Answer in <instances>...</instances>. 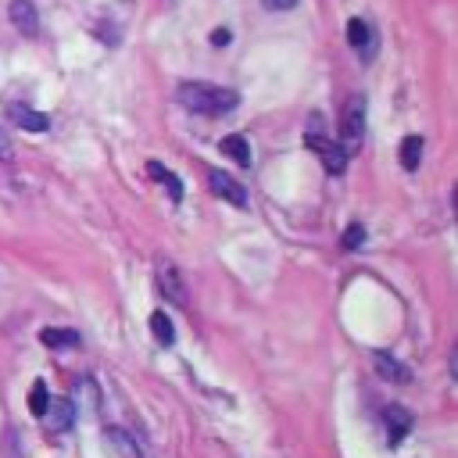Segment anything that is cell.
<instances>
[{"instance_id": "cell-14", "label": "cell", "mask_w": 458, "mask_h": 458, "mask_svg": "<svg viewBox=\"0 0 458 458\" xmlns=\"http://www.w3.org/2000/svg\"><path fill=\"white\" fill-rule=\"evenodd\" d=\"M29 412L36 415V419H44V415L51 412V390H47L44 380H36V383L29 387Z\"/></svg>"}, {"instance_id": "cell-22", "label": "cell", "mask_w": 458, "mask_h": 458, "mask_svg": "<svg viewBox=\"0 0 458 458\" xmlns=\"http://www.w3.org/2000/svg\"><path fill=\"white\" fill-rule=\"evenodd\" d=\"M212 44H215V47H226V44H233V33H229L226 26H222V29H215V33H212Z\"/></svg>"}, {"instance_id": "cell-9", "label": "cell", "mask_w": 458, "mask_h": 458, "mask_svg": "<svg viewBox=\"0 0 458 458\" xmlns=\"http://www.w3.org/2000/svg\"><path fill=\"white\" fill-rule=\"evenodd\" d=\"M347 44L358 51V57H362V61H372L376 39H372V29L362 22V18H351V22H347Z\"/></svg>"}, {"instance_id": "cell-5", "label": "cell", "mask_w": 458, "mask_h": 458, "mask_svg": "<svg viewBox=\"0 0 458 458\" xmlns=\"http://www.w3.org/2000/svg\"><path fill=\"white\" fill-rule=\"evenodd\" d=\"M8 15H11V26L26 36H36L39 33V15H36V4L33 0H11L8 4Z\"/></svg>"}, {"instance_id": "cell-12", "label": "cell", "mask_w": 458, "mask_h": 458, "mask_svg": "<svg viewBox=\"0 0 458 458\" xmlns=\"http://www.w3.org/2000/svg\"><path fill=\"white\" fill-rule=\"evenodd\" d=\"M147 172H151V176L165 186V190L172 194V201H183V183H179V176H176V172H169V169H165L161 161H154V158L147 161Z\"/></svg>"}, {"instance_id": "cell-18", "label": "cell", "mask_w": 458, "mask_h": 458, "mask_svg": "<svg viewBox=\"0 0 458 458\" xmlns=\"http://www.w3.org/2000/svg\"><path fill=\"white\" fill-rule=\"evenodd\" d=\"M51 405H54V412H51V423H54V430H57V433L72 430V419H75L72 401H51Z\"/></svg>"}, {"instance_id": "cell-10", "label": "cell", "mask_w": 458, "mask_h": 458, "mask_svg": "<svg viewBox=\"0 0 458 458\" xmlns=\"http://www.w3.org/2000/svg\"><path fill=\"white\" fill-rule=\"evenodd\" d=\"M39 344L51 347V351H68V347H79V333L61 329V326H47V329H39Z\"/></svg>"}, {"instance_id": "cell-19", "label": "cell", "mask_w": 458, "mask_h": 458, "mask_svg": "<svg viewBox=\"0 0 458 458\" xmlns=\"http://www.w3.org/2000/svg\"><path fill=\"white\" fill-rule=\"evenodd\" d=\"M365 244V229L355 222V226H347L344 229V247H347V251H355V247H362Z\"/></svg>"}, {"instance_id": "cell-2", "label": "cell", "mask_w": 458, "mask_h": 458, "mask_svg": "<svg viewBox=\"0 0 458 458\" xmlns=\"http://www.w3.org/2000/svg\"><path fill=\"white\" fill-rule=\"evenodd\" d=\"M362 140H365V97L355 93V97H347L340 111V147L351 154L362 147Z\"/></svg>"}, {"instance_id": "cell-16", "label": "cell", "mask_w": 458, "mask_h": 458, "mask_svg": "<svg viewBox=\"0 0 458 458\" xmlns=\"http://www.w3.org/2000/svg\"><path fill=\"white\" fill-rule=\"evenodd\" d=\"M104 444H108L111 451H118L122 458H136V444H133V441H129V437L122 433V430H115V426H108V430H104Z\"/></svg>"}, {"instance_id": "cell-3", "label": "cell", "mask_w": 458, "mask_h": 458, "mask_svg": "<svg viewBox=\"0 0 458 458\" xmlns=\"http://www.w3.org/2000/svg\"><path fill=\"white\" fill-rule=\"evenodd\" d=\"M308 147L322 158V165H326L329 176H344V169H347V151L340 147V143H333L322 133H308Z\"/></svg>"}, {"instance_id": "cell-4", "label": "cell", "mask_w": 458, "mask_h": 458, "mask_svg": "<svg viewBox=\"0 0 458 458\" xmlns=\"http://www.w3.org/2000/svg\"><path fill=\"white\" fill-rule=\"evenodd\" d=\"M158 290L165 297H169L172 304L186 308L190 304V294H186V283H183V273L172 265V262H158Z\"/></svg>"}, {"instance_id": "cell-8", "label": "cell", "mask_w": 458, "mask_h": 458, "mask_svg": "<svg viewBox=\"0 0 458 458\" xmlns=\"http://www.w3.org/2000/svg\"><path fill=\"white\" fill-rule=\"evenodd\" d=\"M8 115H11V122H15L18 129H29V133H44V129L51 126V118H47L44 111L29 108V104H11Z\"/></svg>"}, {"instance_id": "cell-11", "label": "cell", "mask_w": 458, "mask_h": 458, "mask_svg": "<svg viewBox=\"0 0 458 458\" xmlns=\"http://www.w3.org/2000/svg\"><path fill=\"white\" fill-rule=\"evenodd\" d=\"M387 426H390V441L398 444V441H405L408 437V430H412V415L401 408V405H387Z\"/></svg>"}, {"instance_id": "cell-7", "label": "cell", "mask_w": 458, "mask_h": 458, "mask_svg": "<svg viewBox=\"0 0 458 458\" xmlns=\"http://www.w3.org/2000/svg\"><path fill=\"white\" fill-rule=\"evenodd\" d=\"M208 183H212V190L219 194V197H226L229 204H237V208H247V190L237 183V179H229L226 172H219V169H208Z\"/></svg>"}, {"instance_id": "cell-15", "label": "cell", "mask_w": 458, "mask_h": 458, "mask_svg": "<svg viewBox=\"0 0 458 458\" xmlns=\"http://www.w3.org/2000/svg\"><path fill=\"white\" fill-rule=\"evenodd\" d=\"M151 333H154V340L161 347H172V340H176V326H172V319L165 315V311H154L151 315Z\"/></svg>"}, {"instance_id": "cell-17", "label": "cell", "mask_w": 458, "mask_h": 458, "mask_svg": "<svg viewBox=\"0 0 458 458\" xmlns=\"http://www.w3.org/2000/svg\"><path fill=\"white\" fill-rule=\"evenodd\" d=\"M419 158H423V136H405L401 140V165L408 172L419 169Z\"/></svg>"}, {"instance_id": "cell-21", "label": "cell", "mask_w": 458, "mask_h": 458, "mask_svg": "<svg viewBox=\"0 0 458 458\" xmlns=\"http://www.w3.org/2000/svg\"><path fill=\"white\" fill-rule=\"evenodd\" d=\"M15 158V147H11V136L0 129V161H11Z\"/></svg>"}, {"instance_id": "cell-23", "label": "cell", "mask_w": 458, "mask_h": 458, "mask_svg": "<svg viewBox=\"0 0 458 458\" xmlns=\"http://www.w3.org/2000/svg\"><path fill=\"white\" fill-rule=\"evenodd\" d=\"M262 4H265L268 11H290V8L297 4V0H262Z\"/></svg>"}, {"instance_id": "cell-1", "label": "cell", "mask_w": 458, "mask_h": 458, "mask_svg": "<svg viewBox=\"0 0 458 458\" xmlns=\"http://www.w3.org/2000/svg\"><path fill=\"white\" fill-rule=\"evenodd\" d=\"M176 100L197 115H226L240 104V93L229 86H215V82H179Z\"/></svg>"}, {"instance_id": "cell-6", "label": "cell", "mask_w": 458, "mask_h": 458, "mask_svg": "<svg viewBox=\"0 0 458 458\" xmlns=\"http://www.w3.org/2000/svg\"><path fill=\"white\" fill-rule=\"evenodd\" d=\"M372 369H376L383 380H390V383H408L412 380V369L401 358L387 355V351H372Z\"/></svg>"}, {"instance_id": "cell-13", "label": "cell", "mask_w": 458, "mask_h": 458, "mask_svg": "<svg viewBox=\"0 0 458 458\" xmlns=\"http://www.w3.org/2000/svg\"><path fill=\"white\" fill-rule=\"evenodd\" d=\"M219 151H222L226 158H233L240 169H247V165H251V147H247L244 136H226V140L219 143Z\"/></svg>"}, {"instance_id": "cell-20", "label": "cell", "mask_w": 458, "mask_h": 458, "mask_svg": "<svg viewBox=\"0 0 458 458\" xmlns=\"http://www.w3.org/2000/svg\"><path fill=\"white\" fill-rule=\"evenodd\" d=\"M75 394H79V398H90V405L100 408V394H97V383L93 380H79L75 383Z\"/></svg>"}]
</instances>
